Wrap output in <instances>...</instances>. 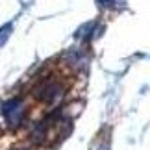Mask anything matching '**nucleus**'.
Segmentation results:
<instances>
[{"label":"nucleus","mask_w":150,"mask_h":150,"mask_svg":"<svg viewBox=\"0 0 150 150\" xmlns=\"http://www.w3.org/2000/svg\"><path fill=\"white\" fill-rule=\"evenodd\" d=\"M98 4L104 6V8H113V6H115V0H98Z\"/></svg>","instance_id":"obj_5"},{"label":"nucleus","mask_w":150,"mask_h":150,"mask_svg":"<svg viewBox=\"0 0 150 150\" xmlns=\"http://www.w3.org/2000/svg\"><path fill=\"white\" fill-rule=\"evenodd\" d=\"M11 30H13V26H11V24H6V26L0 28V47H2L6 41H8V37H9Z\"/></svg>","instance_id":"obj_4"},{"label":"nucleus","mask_w":150,"mask_h":150,"mask_svg":"<svg viewBox=\"0 0 150 150\" xmlns=\"http://www.w3.org/2000/svg\"><path fill=\"white\" fill-rule=\"evenodd\" d=\"M50 122L47 119L45 120H41L39 124H35L33 126V130L30 132V139L35 143V145H43L45 141H47V137H48V130H50Z\"/></svg>","instance_id":"obj_3"},{"label":"nucleus","mask_w":150,"mask_h":150,"mask_svg":"<svg viewBox=\"0 0 150 150\" xmlns=\"http://www.w3.org/2000/svg\"><path fill=\"white\" fill-rule=\"evenodd\" d=\"M2 115L6 119V124L9 126L11 130L19 128L24 120V102L22 98L15 96V98H9L2 104Z\"/></svg>","instance_id":"obj_2"},{"label":"nucleus","mask_w":150,"mask_h":150,"mask_svg":"<svg viewBox=\"0 0 150 150\" xmlns=\"http://www.w3.org/2000/svg\"><path fill=\"white\" fill-rule=\"evenodd\" d=\"M32 95L35 96L37 100H41V102L57 104V102L63 98V95H65V83L57 82V80H52V78L43 80L39 85L33 87Z\"/></svg>","instance_id":"obj_1"}]
</instances>
